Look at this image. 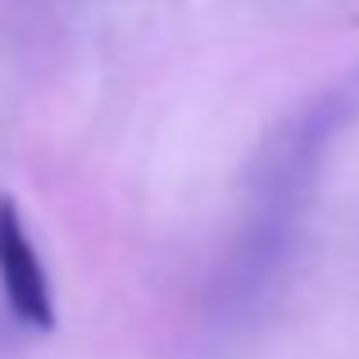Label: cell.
Listing matches in <instances>:
<instances>
[{
  "mask_svg": "<svg viewBox=\"0 0 359 359\" xmlns=\"http://www.w3.org/2000/svg\"><path fill=\"white\" fill-rule=\"evenodd\" d=\"M0 291H5V305L14 309L23 327H32V332L55 327L50 278H46V264L27 237V223L9 191H0Z\"/></svg>",
  "mask_w": 359,
  "mask_h": 359,
  "instance_id": "cell-1",
  "label": "cell"
}]
</instances>
